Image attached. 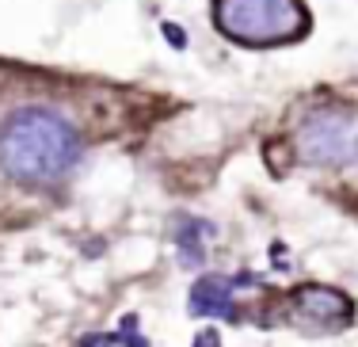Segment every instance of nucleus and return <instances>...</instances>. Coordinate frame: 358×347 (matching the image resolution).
Instances as JSON below:
<instances>
[{
  "label": "nucleus",
  "instance_id": "nucleus-1",
  "mask_svg": "<svg viewBox=\"0 0 358 347\" xmlns=\"http://www.w3.org/2000/svg\"><path fill=\"white\" fill-rule=\"evenodd\" d=\"M80 130L54 107H15L0 122V172L23 187H50L80 164Z\"/></svg>",
  "mask_w": 358,
  "mask_h": 347
},
{
  "label": "nucleus",
  "instance_id": "nucleus-2",
  "mask_svg": "<svg viewBox=\"0 0 358 347\" xmlns=\"http://www.w3.org/2000/svg\"><path fill=\"white\" fill-rule=\"evenodd\" d=\"M217 31L236 46H289L309 31L301 0H214Z\"/></svg>",
  "mask_w": 358,
  "mask_h": 347
},
{
  "label": "nucleus",
  "instance_id": "nucleus-3",
  "mask_svg": "<svg viewBox=\"0 0 358 347\" xmlns=\"http://www.w3.org/2000/svg\"><path fill=\"white\" fill-rule=\"evenodd\" d=\"M355 138H358L355 115L336 111V107H320V111H309L301 118L294 149L309 168H339L351 160Z\"/></svg>",
  "mask_w": 358,
  "mask_h": 347
},
{
  "label": "nucleus",
  "instance_id": "nucleus-4",
  "mask_svg": "<svg viewBox=\"0 0 358 347\" xmlns=\"http://www.w3.org/2000/svg\"><path fill=\"white\" fill-rule=\"evenodd\" d=\"M289 309H294L297 320L313 328H343L351 325L355 317V302L347 298L343 290L336 286H320V283H309V286H297L289 294Z\"/></svg>",
  "mask_w": 358,
  "mask_h": 347
},
{
  "label": "nucleus",
  "instance_id": "nucleus-5",
  "mask_svg": "<svg viewBox=\"0 0 358 347\" xmlns=\"http://www.w3.org/2000/svg\"><path fill=\"white\" fill-rule=\"evenodd\" d=\"M236 286L241 278H225V275H206L191 286V313L194 317H225L236 320Z\"/></svg>",
  "mask_w": 358,
  "mask_h": 347
},
{
  "label": "nucleus",
  "instance_id": "nucleus-6",
  "mask_svg": "<svg viewBox=\"0 0 358 347\" xmlns=\"http://www.w3.org/2000/svg\"><path fill=\"white\" fill-rule=\"evenodd\" d=\"M206 233H214L206 222H183L179 225V233H176V248H179V256H183V264L187 267H199L202 264V256H206Z\"/></svg>",
  "mask_w": 358,
  "mask_h": 347
},
{
  "label": "nucleus",
  "instance_id": "nucleus-7",
  "mask_svg": "<svg viewBox=\"0 0 358 347\" xmlns=\"http://www.w3.org/2000/svg\"><path fill=\"white\" fill-rule=\"evenodd\" d=\"M164 31H168V38H172V46H183V42H187L183 31H176V27H164Z\"/></svg>",
  "mask_w": 358,
  "mask_h": 347
}]
</instances>
